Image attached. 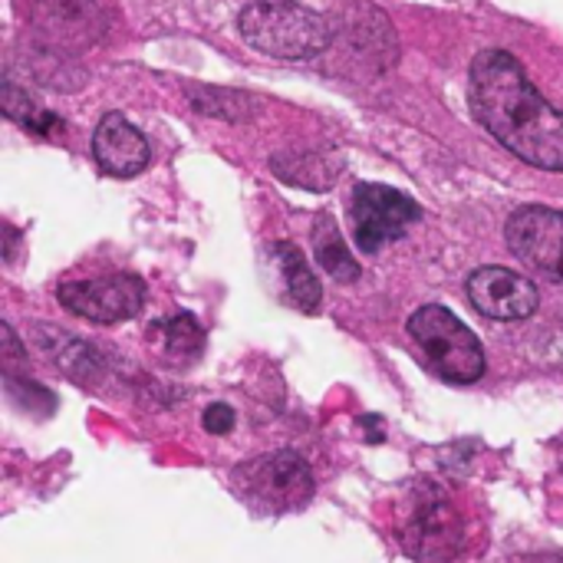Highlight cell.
I'll use <instances>...</instances> for the list:
<instances>
[{"instance_id":"cell-8","label":"cell","mask_w":563,"mask_h":563,"mask_svg":"<svg viewBox=\"0 0 563 563\" xmlns=\"http://www.w3.org/2000/svg\"><path fill=\"white\" fill-rule=\"evenodd\" d=\"M327 16L333 23V40H340L346 56L356 59L363 69L383 76L399 63V36L376 3L346 0L333 7Z\"/></svg>"},{"instance_id":"cell-6","label":"cell","mask_w":563,"mask_h":563,"mask_svg":"<svg viewBox=\"0 0 563 563\" xmlns=\"http://www.w3.org/2000/svg\"><path fill=\"white\" fill-rule=\"evenodd\" d=\"M313 472L297 452L257 455L234 468L238 498L257 515H287L303 508L313 498Z\"/></svg>"},{"instance_id":"cell-3","label":"cell","mask_w":563,"mask_h":563,"mask_svg":"<svg viewBox=\"0 0 563 563\" xmlns=\"http://www.w3.org/2000/svg\"><path fill=\"white\" fill-rule=\"evenodd\" d=\"M409 336L422 363L445 383H478L485 376L482 340L442 303H426L409 317Z\"/></svg>"},{"instance_id":"cell-20","label":"cell","mask_w":563,"mask_h":563,"mask_svg":"<svg viewBox=\"0 0 563 563\" xmlns=\"http://www.w3.org/2000/svg\"><path fill=\"white\" fill-rule=\"evenodd\" d=\"M3 360H7V373H13V363H26L23 360V350H20V343H16V336H13V330H10V323H3Z\"/></svg>"},{"instance_id":"cell-2","label":"cell","mask_w":563,"mask_h":563,"mask_svg":"<svg viewBox=\"0 0 563 563\" xmlns=\"http://www.w3.org/2000/svg\"><path fill=\"white\" fill-rule=\"evenodd\" d=\"M244 43L271 59H317L333 46V23L297 0H251L238 16Z\"/></svg>"},{"instance_id":"cell-15","label":"cell","mask_w":563,"mask_h":563,"mask_svg":"<svg viewBox=\"0 0 563 563\" xmlns=\"http://www.w3.org/2000/svg\"><path fill=\"white\" fill-rule=\"evenodd\" d=\"M313 251H317V264L340 284H353L360 277V264L353 261L340 224L330 214H320L313 224Z\"/></svg>"},{"instance_id":"cell-7","label":"cell","mask_w":563,"mask_h":563,"mask_svg":"<svg viewBox=\"0 0 563 563\" xmlns=\"http://www.w3.org/2000/svg\"><path fill=\"white\" fill-rule=\"evenodd\" d=\"M419 218L422 208L389 185L360 181L350 195V224L363 254H379L386 244L399 241Z\"/></svg>"},{"instance_id":"cell-16","label":"cell","mask_w":563,"mask_h":563,"mask_svg":"<svg viewBox=\"0 0 563 563\" xmlns=\"http://www.w3.org/2000/svg\"><path fill=\"white\" fill-rule=\"evenodd\" d=\"M0 106H3V115H7L10 122L30 129V132H36V135H53V132L63 129V119H59L56 112L43 109L33 96H26V89H20V86L13 82V76L3 79V99H0Z\"/></svg>"},{"instance_id":"cell-13","label":"cell","mask_w":563,"mask_h":563,"mask_svg":"<svg viewBox=\"0 0 563 563\" xmlns=\"http://www.w3.org/2000/svg\"><path fill=\"white\" fill-rule=\"evenodd\" d=\"M346 158L333 148H307V152H280L271 158V172L297 188L307 191H327L336 185V178L343 175Z\"/></svg>"},{"instance_id":"cell-17","label":"cell","mask_w":563,"mask_h":563,"mask_svg":"<svg viewBox=\"0 0 563 563\" xmlns=\"http://www.w3.org/2000/svg\"><path fill=\"white\" fill-rule=\"evenodd\" d=\"M188 99L198 112L211 119H228V122H244L254 115V99L234 89H218V86H188Z\"/></svg>"},{"instance_id":"cell-11","label":"cell","mask_w":563,"mask_h":563,"mask_svg":"<svg viewBox=\"0 0 563 563\" xmlns=\"http://www.w3.org/2000/svg\"><path fill=\"white\" fill-rule=\"evenodd\" d=\"M468 300L488 320H528L538 310L541 294L534 280H528L518 271L478 267L468 277Z\"/></svg>"},{"instance_id":"cell-21","label":"cell","mask_w":563,"mask_h":563,"mask_svg":"<svg viewBox=\"0 0 563 563\" xmlns=\"http://www.w3.org/2000/svg\"><path fill=\"white\" fill-rule=\"evenodd\" d=\"M561 468H563V442H561Z\"/></svg>"},{"instance_id":"cell-9","label":"cell","mask_w":563,"mask_h":563,"mask_svg":"<svg viewBox=\"0 0 563 563\" xmlns=\"http://www.w3.org/2000/svg\"><path fill=\"white\" fill-rule=\"evenodd\" d=\"M56 300L73 317L92 323H122L132 320L145 303V284L135 274H109L89 280H66L56 287Z\"/></svg>"},{"instance_id":"cell-5","label":"cell","mask_w":563,"mask_h":563,"mask_svg":"<svg viewBox=\"0 0 563 563\" xmlns=\"http://www.w3.org/2000/svg\"><path fill=\"white\" fill-rule=\"evenodd\" d=\"M30 43L63 56H76L106 40L112 26V0H23Z\"/></svg>"},{"instance_id":"cell-18","label":"cell","mask_w":563,"mask_h":563,"mask_svg":"<svg viewBox=\"0 0 563 563\" xmlns=\"http://www.w3.org/2000/svg\"><path fill=\"white\" fill-rule=\"evenodd\" d=\"M155 327H158V336H162V353H168V356L195 360L205 350V330L191 313H178V317H172L165 323H155Z\"/></svg>"},{"instance_id":"cell-1","label":"cell","mask_w":563,"mask_h":563,"mask_svg":"<svg viewBox=\"0 0 563 563\" xmlns=\"http://www.w3.org/2000/svg\"><path fill=\"white\" fill-rule=\"evenodd\" d=\"M472 115L508 152L541 172H563V112L528 79L518 56L482 49L468 73Z\"/></svg>"},{"instance_id":"cell-4","label":"cell","mask_w":563,"mask_h":563,"mask_svg":"<svg viewBox=\"0 0 563 563\" xmlns=\"http://www.w3.org/2000/svg\"><path fill=\"white\" fill-rule=\"evenodd\" d=\"M465 515L435 485L419 482L399 511V544L422 563H449L465 548Z\"/></svg>"},{"instance_id":"cell-19","label":"cell","mask_w":563,"mask_h":563,"mask_svg":"<svg viewBox=\"0 0 563 563\" xmlns=\"http://www.w3.org/2000/svg\"><path fill=\"white\" fill-rule=\"evenodd\" d=\"M201 422H205V429L211 435H228L234 429V409L224 406V402H214V406H208V412H205Z\"/></svg>"},{"instance_id":"cell-10","label":"cell","mask_w":563,"mask_h":563,"mask_svg":"<svg viewBox=\"0 0 563 563\" xmlns=\"http://www.w3.org/2000/svg\"><path fill=\"white\" fill-rule=\"evenodd\" d=\"M505 238L518 261L563 284V211L544 205L518 208L508 218Z\"/></svg>"},{"instance_id":"cell-12","label":"cell","mask_w":563,"mask_h":563,"mask_svg":"<svg viewBox=\"0 0 563 563\" xmlns=\"http://www.w3.org/2000/svg\"><path fill=\"white\" fill-rule=\"evenodd\" d=\"M92 158L99 172L112 178H132L148 168L152 148L148 139L122 112H106L92 132Z\"/></svg>"},{"instance_id":"cell-14","label":"cell","mask_w":563,"mask_h":563,"mask_svg":"<svg viewBox=\"0 0 563 563\" xmlns=\"http://www.w3.org/2000/svg\"><path fill=\"white\" fill-rule=\"evenodd\" d=\"M271 257H274V267H277V277L284 287V300L300 313H317L320 300H323V287H320L313 267L307 264L303 251L290 241H277L271 247Z\"/></svg>"}]
</instances>
